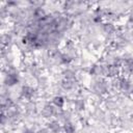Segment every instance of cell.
<instances>
[{"instance_id":"cell-1","label":"cell","mask_w":133,"mask_h":133,"mask_svg":"<svg viewBox=\"0 0 133 133\" xmlns=\"http://www.w3.org/2000/svg\"><path fill=\"white\" fill-rule=\"evenodd\" d=\"M5 84L8 86H11L14 84H16L18 82V75L16 73H8L5 76V80H4Z\"/></svg>"},{"instance_id":"cell-2","label":"cell","mask_w":133,"mask_h":133,"mask_svg":"<svg viewBox=\"0 0 133 133\" xmlns=\"http://www.w3.org/2000/svg\"><path fill=\"white\" fill-rule=\"evenodd\" d=\"M21 92H22V96H23L24 98H26V99H31L32 96H33V94H34V90H33V88H31V87H29V86H23Z\"/></svg>"},{"instance_id":"cell-3","label":"cell","mask_w":133,"mask_h":133,"mask_svg":"<svg viewBox=\"0 0 133 133\" xmlns=\"http://www.w3.org/2000/svg\"><path fill=\"white\" fill-rule=\"evenodd\" d=\"M54 112H55V110H54V108H53V106H51V105H46L45 107H44V110H43V114L45 115V116H52L53 114H54Z\"/></svg>"},{"instance_id":"cell-4","label":"cell","mask_w":133,"mask_h":133,"mask_svg":"<svg viewBox=\"0 0 133 133\" xmlns=\"http://www.w3.org/2000/svg\"><path fill=\"white\" fill-rule=\"evenodd\" d=\"M53 104H54L56 107H58V108H62L63 105H64V100H63V98L60 97V96L54 97V98H53Z\"/></svg>"},{"instance_id":"cell-5","label":"cell","mask_w":133,"mask_h":133,"mask_svg":"<svg viewBox=\"0 0 133 133\" xmlns=\"http://www.w3.org/2000/svg\"><path fill=\"white\" fill-rule=\"evenodd\" d=\"M63 130L65 133H74L75 132V126L71 122H65L63 125Z\"/></svg>"},{"instance_id":"cell-6","label":"cell","mask_w":133,"mask_h":133,"mask_svg":"<svg viewBox=\"0 0 133 133\" xmlns=\"http://www.w3.org/2000/svg\"><path fill=\"white\" fill-rule=\"evenodd\" d=\"M49 129L51 132H57V131H59L60 127H59V124L57 122H52L49 124Z\"/></svg>"},{"instance_id":"cell-7","label":"cell","mask_w":133,"mask_h":133,"mask_svg":"<svg viewBox=\"0 0 133 133\" xmlns=\"http://www.w3.org/2000/svg\"><path fill=\"white\" fill-rule=\"evenodd\" d=\"M24 133H34V132H33V131H31V130H26Z\"/></svg>"},{"instance_id":"cell-8","label":"cell","mask_w":133,"mask_h":133,"mask_svg":"<svg viewBox=\"0 0 133 133\" xmlns=\"http://www.w3.org/2000/svg\"><path fill=\"white\" fill-rule=\"evenodd\" d=\"M131 119H132V121H133V113H132V114H131Z\"/></svg>"}]
</instances>
